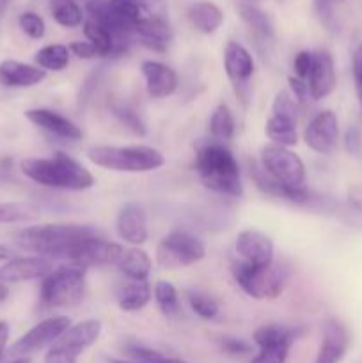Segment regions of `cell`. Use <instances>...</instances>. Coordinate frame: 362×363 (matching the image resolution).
Segmentation results:
<instances>
[{
    "instance_id": "cell-1",
    "label": "cell",
    "mask_w": 362,
    "mask_h": 363,
    "mask_svg": "<svg viewBox=\"0 0 362 363\" xmlns=\"http://www.w3.org/2000/svg\"><path fill=\"white\" fill-rule=\"evenodd\" d=\"M99 236L98 230L77 223H46L20 229L14 234V245L20 250L32 252L45 259H66L71 248L82 240Z\"/></svg>"
},
{
    "instance_id": "cell-2",
    "label": "cell",
    "mask_w": 362,
    "mask_h": 363,
    "mask_svg": "<svg viewBox=\"0 0 362 363\" xmlns=\"http://www.w3.org/2000/svg\"><path fill=\"white\" fill-rule=\"evenodd\" d=\"M20 169L31 181L55 190L84 191L96 184L94 176L64 152H53L50 158H25Z\"/></svg>"
},
{
    "instance_id": "cell-3",
    "label": "cell",
    "mask_w": 362,
    "mask_h": 363,
    "mask_svg": "<svg viewBox=\"0 0 362 363\" xmlns=\"http://www.w3.org/2000/svg\"><path fill=\"white\" fill-rule=\"evenodd\" d=\"M195 170L199 179L209 190L229 197L243 195L240 165L233 152L220 142H209L199 147L195 156Z\"/></svg>"
},
{
    "instance_id": "cell-4",
    "label": "cell",
    "mask_w": 362,
    "mask_h": 363,
    "mask_svg": "<svg viewBox=\"0 0 362 363\" xmlns=\"http://www.w3.org/2000/svg\"><path fill=\"white\" fill-rule=\"evenodd\" d=\"M87 158L94 165L114 172H151L165 165V156L158 149L148 145H130V147L96 145L89 149Z\"/></svg>"
},
{
    "instance_id": "cell-5",
    "label": "cell",
    "mask_w": 362,
    "mask_h": 363,
    "mask_svg": "<svg viewBox=\"0 0 362 363\" xmlns=\"http://www.w3.org/2000/svg\"><path fill=\"white\" fill-rule=\"evenodd\" d=\"M85 294V269L67 264L52 269L43 279L39 296L43 305L52 308H66L78 305Z\"/></svg>"
},
{
    "instance_id": "cell-6",
    "label": "cell",
    "mask_w": 362,
    "mask_h": 363,
    "mask_svg": "<svg viewBox=\"0 0 362 363\" xmlns=\"http://www.w3.org/2000/svg\"><path fill=\"white\" fill-rule=\"evenodd\" d=\"M234 280L238 286L254 300H275L286 286L287 273L280 266L272 264L266 268H256L247 262H233Z\"/></svg>"
},
{
    "instance_id": "cell-7",
    "label": "cell",
    "mask_w": 362,
    "mask_h": 363,
    "mask_svg": "<svg viewBox=\"0 0 362 363\" xmlns=\"http://www.w3.org/2000/svg\"><path fill=\"white\" fill-rule=\"evenodd\" d=\"M261 169L283 186L290 190H307L305 165L298 155L287 147L270 144L261 149Z\"/></svg>"
},
{
    "instance_id": "cell-8",
    "label": "cell",
    "mask_w": 362,
    "mask_h": 363,
    "mask_svg": "<svg viewBox=\"0 0 362 363\" xmlns=\"http://www.w3.org/2000/svg\"><path fill=\"white\" fill-rule=\"evenodd\" d=\"M99 333L102 323L98 319L71 325L45 354V363H77L78 357L99 339Z\"/></svg>"
},
{
    "instance_id": "cell-9",
    "label": "cell",
    "mask_w": 362,
    "mask_h": 363,
    "mask_svg": "<svg viewBox=\"0 0 362 363\" xmlns=\"http://www.w3.org/2000/svg\"><path fill=\"white\" fill-rule=\"evenodd\" d=\"M206 255V247L187 230H172L156 247V261L162 268L180 269L197 264Z\"/></svg>"
},
{
    "instance_id": "cell-10",
    "label": "cell",
    "mask_w": 362,
    "mask_h": 363,
    "mask_svg": "<svg viewBox=\"0 0 362 363\" xmlns=\"http://www.w3.org/2000/svg\"><path fill=\"white\" fill-rule=\"evenodd\" d=\"M71 326V319L67 315H53L45 319L34 328L28 330L21 339H18L9 347L7 354L11 358H27L28 354H34L45 347H52L60 335Z\"/></svg>"
},
{
    "instance_id": "cell-11",
    "label": "cell",
    "mask_w": 362,
    "mask_h": 363,
    "mask_svg": "<svg viewBox=\"0 0 362 363\" xmlns=\"http://www.w3.org/2000/svg\"><path fill=\"white\" fill-rule=\"evenodd\" d=\"M124 248L121 245L110 243V241L103 240L99 236L87 238L82 240L80 243L75 245L66 255V261L70 264L78 266V268H91V266H105V264H116L121 261L124 255Z\"/></svg>"
},
{
    "instance_id": "cell-12",
    "label": "cell",
    "mask_w": 362,
    "mask_h": 363,
    "mask_svg": "<svg viewBox=\"0 0 362 363\" xmlns=\"http://www.w3.org/2000/svg\"><path fill=\"white\" fill-rule=\"evenodd\" d=\"M304 140L309 149L319 155H330L339 140V121L332 110L316 113L304 130Z\"/></svg>"
},
{
    "instance_id": "cell-13",
    "label": "cell",
    "mask_w": 362,
    "mask_h": 363,
    "mask_svg": "<svg viewBox=\"0 0 362 363\" xmlns=\"http://www.w3.org/2000/svg\"><path fill=\"white\" fill-rule=\"evenodd\" d=\"M236 254L240 255L241 262L256 266V268H266L273 264V241L266 234L256 229H245L236 236Z\"/></svg>"
},
{
    "instance_id": "cell-14",
    "label": "cell",
    "mask_w": 362,
    "mask_h": 363,
    "mask_svg": "<svg viewBox=\"0 0 362 363\" xmlns=\"http://www.w3.org/2000/svg\"><path fill=\"white\" fill-rule=\"evenodd\" d=\"M116 230L117 236L126 243L133 245V247L144 245L149 238L148 215H146L144 208L135 202L124 204L117 215Z\"/></svg>"
},
{
    "instance_id": "cell-15",
    "label": "cell",
    "mask_w": 362,
    "mask_h": 363,
    "mask_svg": "<svg viewBox=\"0 0 362 363\" xmlns=\"http://www.w3.org/2000/svg\"><path fill=\"white\" fill-rule=\"evenodd\" d=\"M53 269V264L50 259L39 257H16L11 259L7 264L0 268V282L6 284H18L28 282V280L45 279Z\"/></svg>"
},
{
    "instance_id": "cell-16",
    "label": "cell",
    "mask_w": 362,
    "mask_h": 363,
    "mask_svg": "<svg viewBox=\"0 0 362 363\" xmlns=\"http://www.w3.org/2000/svg\"><path fill=\"white\" fill-rule=\"evenodd\" d=\"M348 346H350V335L344 325L336 319H329L323 325L322 342L314 363H339L346 354Z\"/></svg>"
},
{
    "instance_id": "cell-17",
    "label": "cell",
    "mask_w": 362,
    "mask_h": 363,
    "mask_svg": "<svg viewBox=\"0 0 362 363\" xmlns=\"http://www.w3.org/2000/svg\"><path fill=\"white\" fill-rule=\"evenodd\" d=\"M337 84L336 66H334V59L329 52H316L314 62H312V69L307 77L309 94L314 101L327 98L332 94Z\"/></svg>"
},
{
    "instance_id": "cell-18",
    "label": "cell",
    "mask_w": 362,
    "mask_h": 363,
    "mask_svg": "<svg viewBox=\"0 0 362 363\" xmlns=\"http://www.w3.org/2000/svg\"><path fill=\"white\" fill-rule=\"evenodd\" d=\"M141 69L146 80V91L151 98L163 99L176 92L177 74L174 73L172 67L156 60H144Z\"/></svg>"
},
{
    "instance_id": "cell-19",
    "label": "cell",
    "mask_w": 362,
    "mask_h": 363,
    "mask_svg": "<svg viewBox=\"0 0 362 363\" xmlns=\"http://www.w3.org/2000/svg\"><path fill=\"white\" fill-rule=\"evenodd\" d=\"M25 117L31 121L34 126L41 128V130L48 131V133L55 135V137L66 138V140H78L82 138V130L70 121L67 117L60 116V113L53 112L48 108H31L25 110Z\"/></svg>"
},
{
    "instance_id": "cell-20",
    "label": "cell",
    "mask_w": 362,
    "mask_h": 363,
    "mask_svg": "<svg viewBox=\"0 0 362 363\" xmlns=\"http://www.w3.org/2000/svg\"><path fill=\"white\" fill-rule=\"evenodd\" d=\"M46 78V71L38 66L7 59L0 62V84L11 89H25L39 85Z\"/></svg>"
},
{
    "instance_id": "cell-21",
    "label": "cell",
    "mask_w": 362,
    "mask_h": 363,
    "mask_svg": "<svg viewBox=\"0 0 362 363\" xmlns=\"http://www.w3.org/2000/svg\"><path fill=\"white\" fill-rule=\"evenodd\" d=\"M224 69L234 85L245 87L254 74V59L245 46L229 41L224 50Z\"/></svg>"
},
{
    "instance_id": "cell-22",
    "label": "cell",
    "mask_w": 362,
    "mask_h": 363,
    "mask_svg": "<svg viewBox=\"0 0 362 363\" xmlns=\"http://www.w3.org/2000/svg\"><path fill=\"white\" fill-rule=\"evenodd\" d=\"M137 38L149 48L156 52H163L172 39V27L169 25L167 18L142 16L137 25Z\"/></svg>"
},
{
    "instance_id": "cell-23",
    "label": "cell",
    "mask_w": 362,
    "mask_h": 363,
    "mask_svg": "<svg viewBox=\"0 0 362 363\" xmlns=\"http://www.w3.org/2000/svg\"><path fill=\"white\" fill-rule=\"evenodd\" d=\"M188 20L197 30L204 32V34H213L222 27L224 13L216 4L202 0V2H195L188 7Z\"/></svg>"
},
{
    "instance_id": "cell-24",
    "label": "cell",
    "mask_w": 362,
    "mask_h": 363,
    "mask_svg": "<svg viewBox=\"0 0 362 363\" xmlns=\"http://www.w3.org/2000/svg\"><path fill=\"white\" fill-rule=\"evenodd\" d=\"M117 268H119V272L126 279L137 280V282H146L149 273H151V259H149L148 252H144L138 247H133L124 252L121 261L117 262Z\"/></svg>"
},
{
    "instance_id": "cell-25",
    "label": "cell",
    "mask_w": 362,
    "mask_h": 363,
    "mask_svg": "<svg viewBox=\"0 0 362 363\" xmlns=\"http://www.w3.org/2000/svg\"><path fill=\"white\" fill-rule=\"evenodd\" d=\"M151 301V287L148 280L146 282H131L124 284L117 293V305L123 312H138Z\"/></svg>"
},
{
    "instance_id": "cell-26",
    "label": "cell",
    "mask_w": 362,
    "mask_h": 363,
    "mask_svg": "<svg viewBox=\"0 0 362 363\" xmlns=\"http://www.w3.org/2000/svg\"><path fill=\"white\" fill-rule=\"evenodd\" d=\"M266 137L273 142L275 145L280 147H287L291 145H297L298 142V133H297V123L291 119L280 116H270V119L266 121Z\"/></svg>"
},
{
    "instance_id": "cell-27",
    "label": "cell",
    "mask_w": 362,
    "mask_h": 363,
    "mask_svg": "<svg viewBox=\"0 0 362 363\" xmlns=\"http://www.w3.org/2000/svg\"><path fill=\"white\" fill-rule=\"evenodd\" d=\"M70 48L64 45H48L35 53L34 60L45 71H62L70 64Z\"/></svg>"
},
{
    "instance_id": "cell-28",
    "label": "cell",
    "mask_w": 362,
    "mask_h": 363,
    "mask_svg": "<svg viewBox=\"0 0 362 363\" xmlns=\"http://www.w3.org/2000/svg\"><path fill=\"white\" fill-rule=\"evenodd\" d=\"M209 133L215 138V142H224L231 140L234 135V117L231 113L229 106L227 105H219L213 110L212 117H209Z\"/></svg>"
},
{
    "instance_id": "cell-29",
    "label": "cell",
    "mask_w": 362,
    "mask_h": 363,
    "mask_svg": "<svg viewBox=\"0 0 362 363\" xmlns=\"http://www.w3.org/2000/svg\"><path fill=\"white\" fill-rule=\"evenodd\" d=\"M50 13L59 25L73 28L82 25L84 13L75 0H50Z\"/></svg>"
},
{
    "instance_id": "cell-30",
    "label": "cell",
    "mask_w": 362,
    "mask_h": 363,
    "mask_svg": "<svg viewBox=\"0 0 362 363\" xmlns=\"http://www.w3.org/2000/svg\"><path fill=\"white\" fill-rule=\"evenodd\" d=\"M238 11H240L241 20L251 27V30L256 32V35L263 39H273V25L265 11L258 9L256 6H248V4H241Z\"/></svg>"
},
{
    "instance_id": "cell-31",
    "label": "cell",
    "mask_w": 362,
    "mask_h": 363,
    "mask_svg": "<svg viewBox=\"0 0 362 363\" xmlns=\"http://www.w3.org/2000/svg\"><path fill=\"white\" fill-rule=\"evenodd\" d=\"M84 34L85 38L89 39V43L94 45V48L98 50L99 57H110L116 53L114 38L103 25L96 23V21L92 20H87L84 23Z\"/></svg>"
},
{
    "instance_id": "cell-32",
    "label": "cell",
    "mask_w": 362,
    "mask_h": 363,
    "mask_svg": "<svg viewBox=\"0 0 362 363\" xmlns=\"http://www.w3.org/2000/svg\"><path fill=\"white\" fill-rule=\"evenodd\" d=\"M155 300L165 315H176L180 312V298L176 287L167 280H160L155 286Z\"/></svg>"
},
{
    "instance_id": "cell-33",
    "label": "cell",
    "mask_w": 362,
    "mask_h": 363,
    "mask_svg": "<svg viewBox=\"0 0 362 363\" xmlns=\"http://www.w3.org/2000/svg\"><path fill=\"white\" fill-rule=\"evenodd\" d=\"M188 303H190L194 314H197L201 319H206V321L215 319L220 312L219 303L209 294L199 293V291H190L188 293Z\"/></svg>"
},
{
    "instance_id": "cell-34",
    "label": "cell",
    "mask_w": 362,
    "mask_h": 363,
    "mask_svg": "<svg viewBox=\"0 0 362 363\" xmlns=\"http://www.w3.org/2000/svg\"><path fill=\"white\" fill-rule=\"evenodd\" d=\"M112 113L117 117V121H119L124 128H128V130L131 131V133L137 135V137H146L148 130H146L144 121H142L141 117H138V113L135 112V110H131L130 106L123 105V103H114Z\"/></svg>"
},
{
    "instance_id": "cell-35",
    "label": "cell",
    "mask_w": 362,
    "mask_h": 363,
    "mask_svg": "<svg viewBox=\"0 0 362 363\" xmlns=\"http://www.w3.org/2000/svg\"><path fill=\"white\" fill-rule=\"evenodd\" d=\"M291 344H263L259 353L248 363H286Z\"/></svg>"
},
{
    "instance_id": "cell-36",
    "label": "cell",
    "mask_w": 362,
    "mask_h": 363,
    "mask_svg": "<svg viewBox=\"0 0 362 363\" xmlns=\"http://www.w3.org/2000/svg\"><path fill=\"white\" fill-rule=\"evenodd\" d=\"M35 215L31 208L16 202H0V223H20L31 222Z\"/></svg>"
},
{
    "instance_id": "cell-37",
    "label": "cell",
    "mask_w": 362,
    "mask_h": 363,
    "mask_svg": "<svg viewBox=\"0 0 362 363\" xmlns=\"http://www.w3.org/2000/svg\"><path fill=\"white\" fill-rule=\"evenodd\" d=\"M126 354L131 358V360L138 362V363H183L181 360H176V358H169L165 357L160 351L151 350V347L146 346H128L126 347Z\"/></svg>"
},
{
    "instance_id": "cell-38",
    "label": "cell",
    "mask_w": 362,
    "mask_h": 363,
    "mask_svg": "<svg viewBox=\"0 0 362 363\" xmlns=\"http://www.w3.org/2000/svg\"><path fill=\"white\" fill-rule=\"evenodd\" d=\"M341 2L343 0H314V11L319 21L332 32L337 28V9Z\"/></svg>"
},
{
    "instance_id": "cell-39",
    "label": "cell",
    "mask_w": 362,
    "mask_h": 363,
    "mask_svg": "<svg viewBox=\"0 0 362 363\" xmlns=\"http://www.w3.org/2000/svg\"><path fill=\"white\" fill-rule=\"evenodd\" d=\"M18 23H20L21 30L31 39H41L46 32V25L43 18L39 14L32 13V11L21 13L20 18H18Z\"/></svg>"
},
{
    "instance_id": "cell-40",
    "label": "cell",
    "mask_w": 362,
    "mask_h": 363,
    "mask_svg": "<svg viewBox=\"0 0 362 363\" xmlns=\"http://www.w3.org/2000/svg\"><path fill=\"white\" fill-rule=\"evenodd\" d=\"M272 113L273 116H280V117H286V119L295 121L298 123V110H297V101H293L287 92H279L275 96L272 103Z\"/></svg>"
},
{
    "instance_id": "cell-41",
    "label": "cell",
    "mask_w": 362,
    "mask_h": 363,
    "mask_svg": "<svg viewBox=\"0 0 362 363\" xmlns=\"http://www.w3.org/2000/svg\"><path fill=\"white\" fill-rule=\"evenodd\" d=\"M224 353H227L229 357H245L252 351V346L248 342H245L243 339H236V337H224L222 342Z\"/></svg>"
},
{
    "instance_id": "cell-42",
    "label": "cell",
    "mask_w": 362,
    "mask_h": 363,
    "mask_svg": "<svg viewBox=\"0 0 362 363\" xmlns=\"http://www.w3.org/2000/svg\"><path fill=\"white\" fill-rule=\"evenodd\" d=\"M312 62H314V53L307 52V50H302V52L297 53L293 60V69L297 73V78L300 80H305L309 77L312 69Z\"/></svg>"
},
{
    "instance_id": "cell-43",
    "label": "cell",
    "mask_w": 362,
    "mask_h": 363,
    "mask_svg": "<svg viewBox=\"0 0 362 363\" xmlns=\"http://www.w3.org/2000/svg\"><path fill=\"white\" fill-rule=\"evenodd\" d=\"M351 71H353L355 91H357L358 101L362 105V45L355 48L353 57H351Z\"/></svg>"
},
{
    "instance_id": "cell-44",
    "label": "cell",
    "mask_w": 362,
    "mask_h": 363,
    "mask_svg": "<svg viewBox=\"0 0 362 363\" xmlns=\"http://www.w3.org/2000/svg\"><path fill=\"white\" fill-rule=\"evenodd\" d=\"M99 74H102V71H94L92 74H89L87 80H85V84L82 85L80 94H78V106H82V108L87 105V101L92 98V94H94V89L98 87Z\"/></svg>"
},
{
    "instance_id": "cell-45",
    "label": "cell",
    "mask_w": 362,
    "mask_h": 363,
    "mask_svg": "<svg viewBox=\"0 0 362 363\" xmlns=\"http://www.w3.org/2000/svg\"><path fill=\"white\" fill-rule=\"evenodd\" d=\"M287 82H290V87H291V92H293V96H295V101L305 105V103L309 101V98H311V94H309L307 82L300 80V78H295V77L287 78Z\"/></svg>"
},
{
    "instance_id": "cell-46",
    "label": "cell",
    "mask_w": 362,
    "mask_h": 363,
    "mask_svg": "<svg viewBox=\"0 0 362 363\" xmlns=\"http://www.w3.org/2000/svg\"><path fill=\"white\" fill-rule=\"evenodd\" d=\"M70 52L73 55H77L78 59H94V57H99L98 50L94 48V45H91L89 41H75L71 43L70 46Z\"/></svg>"
},
{
    "instance_id": "cell-47",
    "label": "cell",
    "mask_w": 362,
    "mask_h": 363,
    "mask_svg": "<svg viewBox=\"0 0 362 363\" xmlns=\"http://www.w3.org/2000/svg\"><path fill=\"white\" fill-rule=\"evenodd\" d=\"M344 149H346L350 155H358L362 149V137L361 131L357 128H348L346 133H344Z\"/></svg>"
},
{
    "instance_id": "cell-48",
    "label": "cell",
    "mask_w": 362,
    "mask_h": 363,
    "mask_svg": "<svg viewBox=\"0 0 362 363\" xmlns=\"http://www.w3.org/2000/svg\"><path fill=\"white\" fill-rule=\"evenodd\" d=\"M9 325L6 321H0V360L6 357L7 353V340H9Z\"/></svg>"
},
{
    "instance_id": "cell-49",
    "label": "cell",
    "mask_w": 362,
    "mask_h": 363,
    "mask_svg": "<svg viewBox=\"0 0 362 363\" xmlns=\"http://www.w3.org/2000/svg\"><path fill=\"white\" fill-rule=\"evenodd\" d=\"M7 296H9V289L6 287V284L0 282V303H2L4 300H7Z\"/></svg>"
},
{
    "instance_id": "cell-50",
    "label": "cell",
    "mask_w": 362,
    "mask_h": 363,
    "mask_svg": "<svg viewBox=\"0 0 362 363\" xmlns=\"http://www.w3.org/2000/svg\"><path fill=\"white\" fill-rule=\"evenodd\" d=\"M7 257H9V250L4 245H0V261H6Z\"/></svg>"
},
{
    "instance_id": "cell-51",
    "label": "cell",
    "mask_w": 362,
    "mask_h": 363,
    "mask_svg": "<svg viewBox=\"0 0 362 363\" xmlns=\"http://www.w3.org/2000/svg\"><path fill=\"white\" fill-rule=\"evenodd\" d=\"M9 363H31L27 360V358H16V360H13V362H9Z\"/></svg>"
},
{
    "instance_id": "cell-52",
    "label": "cell",
    "mask_w": 362,
    "mask_h": 363,
    "mask_svg": "<svg viewBox=\"0 0 362 363\" xmlns=\"http://www.w3.org/2000/svg\"><path fill=\"white\" fill-rule=\"evenodd\" d=\"M110 363H138V362H126V360H116V358H112V360H109Z\"/></svg>"
},
{
    "instance_id": "cell-53",
    "label": "cell",
    "mask_w": 362,
    "mask_h": 363,
    "mask_svg": "<svg viewBox=\"0 0 362 363\" xmlns=\"http://www.w3.org/2000/svg\"><path fill=\"white\" fill-rule=\"evenodd\" d=\"M6 4H7V0H0V13H2V11L6 9Z\"/></svg>"
}]
</instances>
